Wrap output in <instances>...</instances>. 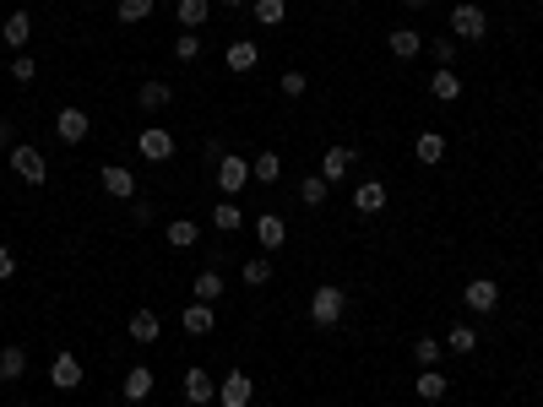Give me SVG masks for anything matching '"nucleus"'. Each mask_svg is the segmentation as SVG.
<instances>
[{
  "mask_svg": "<svg viewBox=\"0 0 543 407\" xmlns=\"http://www.w3.org/2000/svg\"><path fill=\"white\" fill-rule=\"evenodd\" d=\"M538 402H543V386H538Z\"/></svg>",
  "mask_w": 543,
  "mask_h": 407,
  "instance_id": "c03bdc74",
  "label": "nucleus"
},
{
  "mask_svg": "<svg viewBox=\"0 0 543 407\" xmlns=\"http://www.w3.org/2000/svg\"><path fill=\"white\" fill-rule=\"evenodd\" d=\"M440 353H446V343H440V336H419V343H414V359L430 370V364H440Z\"/></svg>",
  "mask_w": 543,
  "mask_h": 407,
  "instance_id": "4c0bfd02",
  "label": "nucleus"
},
{
  "mask_svg": "<svg viewBox=\"0 0 543 407\" xmlns=\"http://www.w3.org/2000/svg\"><path fill=\"white\" fill-rule=\"evenodd\" d=\"M17 142H12V120H0V153H12Z\"/></svg>",
  "mask_w": 543,
  "mask_h": 407,
  "instance_id": "79ce46f5",
  "label": "nucleus"
},
{
  "mask_svg": "<svg viewBox=\"0 0 543 407\" xmlns=\"http://www.w3.org/2000/svg\"><path fill=\"white\" fill-rule=\"evenodd\" d=\"M12 174H17V179H28V185H44V179H49V163H44V153H38V147L17 142V147H12Z\"/></svg>",
  "mask_w": 543,
  "mask_h": 407,
  "instance_id": "0eeeda50",
  "label": "nucleus"
},
{
  "mask_svg": "<svg viewBox=\"0 0 543 407\" xmlns=\"http://www.w3.org/2000/svg\"><path fill=\"white\" fill-rule=\"evenodd\" d=\"M98 185H104V195H114V201H136V174H130L125 163H104V169H98Z\"/></svg>",
  "mask_w": 543,
  "mask_h": 407,
  "instance_id": "9d476101",
  "label": "nucleus"
},
{
  "mask_svg": "<svg viewBox=\"0 0 543 407\" xmlns=\"http://www.w3.org/2000/svg\"><path fill=\"white\" fill-rule=\"evenodd\" d=\"M17 278V255H12V245H0V283H12Z\"/></svg>",
  "mask_w": 543,
  "mask_h": 407,
  "instance_id": "a19ab883",
  "label": "nucleus"
},
{
  "mask_svg": "<svg viewBox=\"0 0 543 407\" xmlns=\"http://www.w3.org/2000/svg\"><path fill=\"white\" fill-rule=\"evenodd\" d=\"M125 336H130V343L136 348H153L158 343V336H163V320H158V310H130V320H125Z\"/></svg>",
  "mask_w": 543,
  "mask_h": 407,
  "instance_id": "423d86ee",
  "label": "nucleus"
},
{
  "mask_svg": "<svg viewBox=\"0 0 543 407\" xmlns=\"http://www.w3.org/2000/svg\"><path fill=\"white\" fill-rule=\"evenodd\" d=\"M472 348H479V331H472L467 320H456V326L446 331V353H462V359H467Z\"/></svg>",
  "mask_w": 543,
  "mask_h": 407,
  "instance_id": "cd10ccee",
  "label": "nucleus"
},
{
  "mask_svg": "<svg viewBox=\"0 0 543 407\" xmlns=\"http://www.w3.org/2000/svg\"><path fill=\"white\" fill-rule=\"evenodd\" d=\"M218 6H229V12H239V6H250V0H218Z\"/></svg>",
  "mask_w": 543,
  "mask_h": 407,
  "instance_id": "37998d69",
  "label": "nucleus"
},
{
  "mask_svg": "<svg viewBox=\"0 0 543 407\" xmlns=\"http://www.w3.org/2000/svg\"><path fill=\"white\" fill-rule=\"evenodd\" d=\"M354 163H359V153L337 142V147H326V153H321V169H315V174H321L326 185H337V179H343V174H348Z\"/></svg>",
  "mask_w": 543,
  "mask_h": 407,
  "instance_id": "9b49d317",
  "label": "nucleus"
},
{
  "mask_svg": "<svg viewBox=\"0 0 543 407\" xmlns=\"http://www.w3.org/2000/svg\"><path fill=\"white\" fill-rule=\"evenodd\" d=\"M414 158H419V163H440V158H446V136H440V130H424L419 142H414Z\"/></svg>",
  "mask_w": 543,
  "mask_h": 407,
  "instance_id": "c756f323",
  "label": "nucleus"
},
{
  "mask_svg": "<svg viewBox=\"0 0 543 407\" xmlns=\"http://www.w3.org/2000/svg\"><path fill=\"white\" fill-rule=\"evenodd\" d=\"M213 179H218V190H223V195H239V190L250 185V158L223 153V158H218V169H213Z\"/></svg>",
  "mask_w": 543,
  "mask_h": 407,
  "instance_id": "7ed1b4c3",
  "label": "nucleus"
},
{
  "mask_svg": "<svg viewBox=\"0 0 543 407\" xmlns=\"http://www.w3.org/2000/svg\"><path fill=\"white\" fill-rule=\"evenodd\" d=\"M255 65H261V49H255V38H234V44H229V71H234V77H250Z\"/></svg>",
  "mask_w": 543,
  "mask_h": 407,
  "instance_id": "6ab92c4d",
  "label": "nucleus"
},
{
  "mask_svg": "<svg viewBox=\"0 0 543 407\" xmlns=\"http://www.w3.org/2000/svg\"><path fill=\"white\" fill-rule=\"evenodd\" d=\"M190 294H196L201 304H218V299L229 294V283H223V271H218V266H207V271H196V283H190Z\"/></svg>",
  "mask_w": 543,
  "mask_h": 407,
  "instance_id": "a211bd4d",
  "label": "nucleus"
},
{
  "mask_svg": "<svg viewBox=\"0 0 543 407\" xmlns=\"http://www.w3.org/2000/svg\"><path fill=\"white\" fill-rule=\"evenodd\" d=\"M88 130H93V120H88V109H77V104H65L60 114H54V136L65 147H77V142H88Z\"/></svg>",
  "mask_w": 543,
  "mask_h": 407,
  "instance_id": "20e7f679",
  "label": "nucleus"
},
{
  "mask_svg": "<svg viewBox=\"0 0 543 407\" xmlns=\"http://www.w3.org/2000/svg\"><path fill=\"white\" fill-rule=\"evenodd\" d=\"M343 315H348V294L337 288V283H321V288L310 294V320H315L321 331H331V326H343Z\"/></svg>",
  "mask_w": 543,
  "mask_h": 407,
  "instance_id": "f257e3e1",
  "label": "nucleus"
},
{
  "mask_svg": "<svg viewBox=\"0 0 543 407\" xmlns=\"http://www.w3.org/2000/svg\"><path fill=\"white\" fill-rule=\"evenodd\" d=\"M414 391H419L424 402H440V396H446V375H440V370L430 364V370H419V380H414Z\"/></svg>",
  "mask_w": 543,
  "mask_h": 407,
  "instance_id": "2f4dec72",
  "label": "nucleus"
},
{
  "mask_svg": "<svg viewBox=\"0 0 543 407\" xmlns=\"http://www.w3.org/2000/svg\"><path fill=\"white\" fill-rule=\"evenodd\" d=\"M305 87H310L305 71H283V93H288V98H305Z\"/></svg>",
  "mask_w": 543,
  "mask_h": 407,
  "instance_id": "ea45409f",
  "label": "nucleus"
},
{
  "mask_svg": "<svg viewBox=\"0 0 543 407\" xmlns=\"http://www.w3.org/2000/svg\"><path fill=\"white\" fill-rule=\"evenodd\" d=\"M163 239H169L174 250H190V245L201 239V223H196V218H174V223L163 228Z\"/></svg>",
  "mask_w": 543,
  "mask_h": 407,
  "instance_id": "bb28decb",
  "label": "nucleus"
},
{
  "mask_svg": "<svg viewBox=\"0 0 543 407\" xmlns=\"http://www.w3.org/2000/svg\"><path fill=\"white\" fill-rule=\"evenodd\" d=\"M239 278H245L250 288H266V283H272V255H250V261H245V271H239Z\"/></svg>",
  "mask_w": 543,
  "mask_h": 407,
  "instance_id": "72a5a7b5",
  "label": "nucleus"
},
{
  "mask_svg": "<svg viewBox=\"0 0 543 407\" xmlns=\"http://www.w3.org/2000/svg\"><path fill=\"white\" fill-rule=\"evenodd\" d=\"M250 179H255V185H278V179H283V158L272 153V147L255 153V158H250Z\"/></svg>",
  "mask_w": 543,
  "mask_h": 407,
  "instance_id": "4be33fe9",
  "label": "nucleus"
},
{
  "mask_svg": "<svg viewBox=\"0 0 543 407\" xmlns=\"http://www.w3.org/2000/svg\"><path fill=\"white\" fill-rule=\"evenodd\" d=\"M326 195H331V185L321 174H305L299 179V201H305V207H326Z\"/></svg>",
  "mask_w": 543,
  "mask_h": 407,
  "instance_id": "473e14b6",
  "label": "nucleus"
},
{
  "mask_svg": "<svg viewBox=\"0 0 543 407\" xmlns=\"http://www.w3.org/2000/svg\"><path fill=\"white\" fill-rule=\"evenodd\" d=\"M250 402H255V380L245 370H229L218 380V407H250Z\"/></svg>",
  "mask_w": 543,
  "mask_h": 407,
  "instance_id": "6e6552de",
  "label": "nucleus"
},
{
  "mask_svg": "<svg viewBox=\"0 0 543 407\" xmlns=\"http://www.w3.org/2000/svg\"><path fill=\"white\" fill-rule=\"evenodd\" d=\"M213 228H223V234L245 228V212H239V201H234V195H223V207H213Z\"/></svg>",
  "mask_w": 543,
  "mask_h": 407,
  "instance_id": "7c9ffc66",
  "label": "nucleus"
},
{
  "mask_svg": "<svg viewBox=\"0 0 543 407\" xmlns=\"http://www.w3.org/2000/svg\"><path fill=\"white\" fill-rule=\"evenodd\" d=\"M430 98H440V104H456L462 98V77L451 71V65H440V71L430 77Z\"/></svg>",
  "mask_w": 543,
  "mask_h": 407,
  "instance_id": "b1692460",
  "label": "nucleus"
},
{
  "mask_svg": "<svg viewBox=\"0 0 543 407\" xmlns=\"http://www.w3.org/2000/svg\"><path fill=\"white\" fill-rule=\"evenodd\" d=\"M250 17L261 28H283L288 22V0H250Z\"/></svg>",
  "mask_w": 543,
  "mask_h": 407,
  "instance_id": "393cba45",
  "label": "nucleus"
},
{
  "mask_svg": "<svg viewBox=\"0 0 543 407\" xmlns=\"http://www.w3.org/2000/svg\"><path fill=\"white\" fill-rule=\"evenodd\" d=\"M424 49L435 54V71H440V65H456V38L440 33V38H424Z\"/></svg>",
  "mask_w": 543,
  "mask_h": 407,
  "instance_id": "e433bc0d",
  "label": "nucleus"
},
{
  "mask_svg": "<svg viewBox=\"0 0 543 407\" xmlns=\"http://www.w3.org/2000/svg\"><path fill=\"white\" fill-rule=\"evenodd\" d=\"M354 207H359V218H375V212H386V185H380V179H364V185L354 190Z\"/></svg>",
  "mask_w": 543,
  "mask_h": 407,
  "instance_id": "412c9836",
  "label": "nucleus"
},
{
  "mask_svg": "<svg viewBox=\"0 0 543 407\" xmlns=\"http://www.w3.org/2000/svg\"><path fill=\"white\" fill-rule=\"evenodd\" d=\"M0 38H6V49H22V44L33 38V17H28V12H12L6 28H0Z\"/></svg>",
  "mask_w": 543,
  "mask_h": 407,
  "instance_id": "a878e982",
  "label": "nucleus"
},
{
  "mask_svg": "<svg viewBox=\"0 0 543 407\" xmlns=\"http://www.w3.org/2000/svg\"><path fill=\"white\" fill-rule=\"evenodd\" d=\"M255 239H261V250H283L288 245V223L278 212H261L255 218Z\"/></svg>",
  "mask_w": 543,
  "mask_h": 407,
  "instance_id": "2eb2a0df",
  "label": "nucleus"
},
{
  "mask_svg": "<svg viewBox=\"0 0 543 407\" xmlns=\"http://www.w3.org/2000/svg\"><path fill=\"white\" fill-rule=\"evenodd\" d=\"M538 6H543V0H538Z\"/></svg>",
  "mask_w": 543,
  "mask_h": 407,
  "instance_id": "a18cd8bd",
  "label": "nucleus"
},
{
  "mask_svg": "<svg viewBox=\"0 0 543 407\" xmlns=\"http://www.w3.org/2000/svg\"><path fill=\"white\" fill-rule=\"evenodd\" d=\"M174 17H180V28H185V33H196V28H207L213 0H174Z\"/></svg>",
  "mask_w": 543,
  "mask_h": 407,
  "instance_id": "aec40b11",
  "label": "nucleus"
},
{
  "mask_svg": "<svg viewBox=\"0 0 543 407\" xmlns=\"http://www.w3.org/2000/svg\"><path fill=\"white\" fill-rule=\"evenodd\" d=\"M158 12V0H120V22L125 28H136V22H147Z\"/></svg>",
  "mask_w": 543,
  "mask_h": 407,
  "instance_id": "f704fd0d",
  "label": "nucleus"
},
{
  "mask_svg": "<svg viewBox=\"0 0 543 407\" xmlns=\"http://www.w3.org/2000/svg\"><path fill=\"white\" fill-rule=\"evenodd\" d=\"M136 147H142V158H147V163H169V158H174V136H169L163 125H142Z\"/></svg>",
  "mask_w": 543,
  "mask_h": 407,
  "instance_id": "1a4fd4ad",
  "label": "nucleus"
},
{
  "mask_svg": "<svg viewBox=\"0 0 543 407\" xmlns=\"http://www.w3.org/2000/svg\"><path fill=\"white\" fill-rule=\"evenodd\" d=\"M33 77H38V60H33V54H17V60H12V82H17V87H28Z\"/></svg>",
  "mask_w": 543,
  "mask_h": 407,
  "instance_id": "58836bf2",
  "label": "nucleus"
},
{
  "mask_svg": "<svg viewBox=\"0 0 543 407\" xmlns=\"http://www.w3.org/2000/svg\"><path fill=\"white\" fill-rule=\"evenodd\" d=\"M28 375V348H0V380H22Z\"/></svg>",
  "mask_w": 543,
  "mask_h": 407,
  "instance_id": "c85d7f7f",
  "label": "nucleus"
},
{
  "mask_svg": "<svg viewBox=\"0 0 543 407\" xmlns=\"http://www.w3.org/2000/svg\"><path fill=\"white\" fill-rule=\"evenodd\" d=\"M153 386H158V375H153L147 364H136V370L120 380V396H125V402H147V396H153Z\"/></svg>",
  "mask_w": 543,
  "mask_h": 407,
  "instance_id": "dca6fc26",
  "label": "nucleus"
},
{
  "mask_svg": "<svg viewBox=\"0 0 543 407\" xmlns=\"http://www.w3.org/2000/svg\"><path fill=\"white\" fill-rule=\"evenodd\" d=\"M201 49H207V44H201V33H180V38H174V60H180V65H196Z\"/></svg>",
  "mask_w": 543,
  "mask_h": 407,
  "instance_id": "c9c22d12",
  "label": "nucleus"
},
{
  "mask_svg": "<svg viewBox=\"0 0 543 407\" xmlns=\"http://www.w3.org/2000/svg\"><path fill=\"white\" fill-rule=\"evenodd\" d=\"M49 380H54V391H77V386H82V359L60 348V353L49 359Z\"/></svg>",
  "mask_w": 543,
  "mask_h": 407,
  "instance_id": "f8f14e48",
  "label": "nucleus"
},
{
  "mask_svg": "<svg viewBox=\"0 0 543 407\" xmlns=\"http://www.w3.org/2000/svg\"><path fill=\"white\" fill-rule=\"evenodd\" d=\"M136 104H142V114H163V109L174 104V87L158 82V77H147L142 87H136Z\"/></svg>",
  "mask_w": 543,
  "mask_h": 407,
  "instance_id": "4468645a",
  "label": "nucleus"
},
{
  "mask_svg": "<svg viewBox=\"0 0 543 407\" xmlns=\"http://www.w3.org/2000/svg\"><path fill=\"white\" fill-rule=\"evenodd\" d=\"M451 33H456V44H479V38H489V12H484V6H472V0H462V6L451 12Z\"/></svg>",
  "mask_w": 543,
  "mask_h": 407,
  "instance_id": "f03ea898",
  "label": "nucleus"
},
{
  "mask_svg": "<svg viewBox=\"0 0 543 407\" xmlns=\"http://www.w3.org/2000/svg\"><path fill=\"white\" fill-rule=\"evenodd\" d=\"M180 326H185L190 336H207V331H213V304H201V299H190V304L180 310Z\"/></svg>",
  "mask_w": 543,
  "mask_h": 407,
  "instance_id": "5701e85b",
  "label": "nucleus"
},
{
  "mask_svg": "<svg viewBox=\"0 0 543 407\" xmlns=\"http://www.w3.org/2000/svg\"><path fill=\"white\" fill-rule=\"evenodd\" d=\"M185 402H190V407L218 402V380H213L207 370H201V364H190V370H185Z\"/></svg>",
  "mask_w": 543,
  "mask_h": 407,
  "instance_id": "ddd939ff",
  "label": "nucleus"
},
{
  "mask_svg": "<svg viewBox=\"0 0 543 407\" xmlns=\"http://www.w3.org/2000/svg\"><path fill=\"white\" fill-rule=\"evenodd\" d=\"M462 304H467L472 315H495V310H500V283H495V278H472V283L462 288Z\"/></svg>",
  "mask_w": 543,
  "mask_h": 407,
  "instance_id": "39448f33",
  "label": "nucleus"
},
{
  "mask_svg": "<svg viewBox=\"0 0 543 407\" xmlns=\"http://www.w3.org/2000/svg\"><path fill=\"white\" fill-rule=\"evenodd\" d=\"M386 49H391L397 60H419V54H424V33H414V28H391V33H386Z\"/></svg>",
  "mask_w": 543,
  "mask_h": 407,
  "instance_id": "f3484780",
  "label": "nucleus"
}]
</instances>
